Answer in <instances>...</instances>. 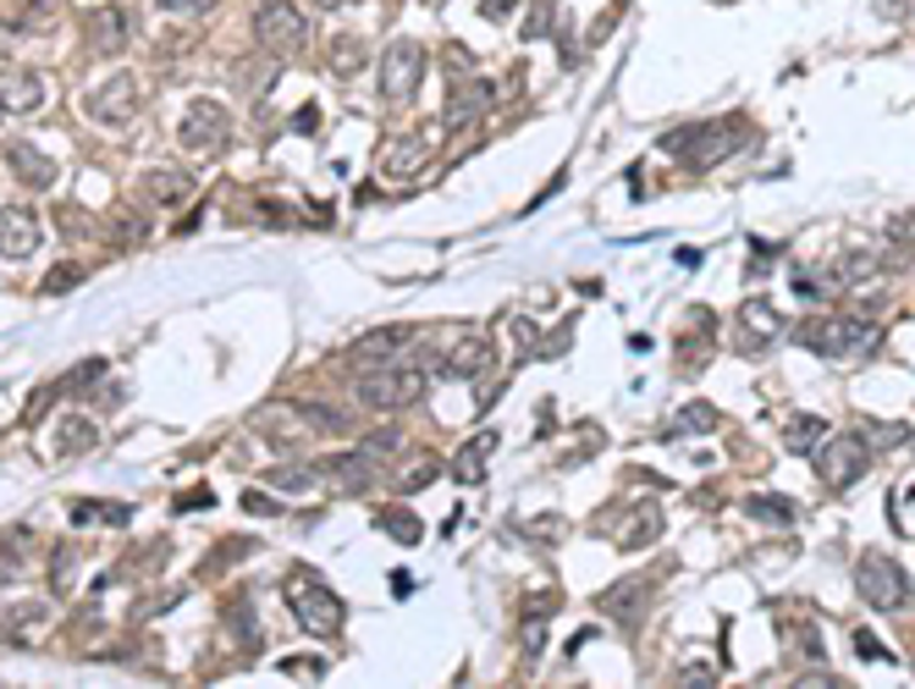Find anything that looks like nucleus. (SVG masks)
<instances>
[{"mask_svg": "<svg viewBox=\"0 0 915 689\" xmlns=\"http://www.w3.org/2000/svg\"><path fill=\"white\" fill-rule=\"evenodd\" d=\"M232 144V116L221 100H194L188 116H183V149L194 160H216L221 149Z\"/></svg>", "mask_w": 915, "mask_h": 689, "instance_id": "obj_7", "label": "nucleus"}, {"mask_svg": "<svg viewBox=\"0 0 915 689\" xmlns=\"http://www.w3.org/2000/svg\"><path fill=\"white\" fill-rule=\"evenodd\" d=\"M750 513H756V519H772V524H789V519H794V508H789V502H772V497H750Z\"/></svg>", "mask_w": 915, "mask_h": 689, "instance_id": "obj_32", "label": "nucleus"}, {"mask_svg": "<svg viewBox=\"0 0 915 689\" xmlns=\"http://www.w3.org/2000/svg\"><path fill=\"white\" fill-rule=\"evenodd\" d=\"M375 524H381V530H392V535H397L403 546H414V541H419V519H408V513H397V508L375 513Z\"/></svg>", "mask_w": 915, "mask_h": 689, "instance_id": "obj_27", "label": "nucleus"}, {"mask_svg": "<svg viewBox=\"0 0 915 689\" xmlns=\"http://www.w3.org/2000/svg\"><path fill=\"white\" fill-rule=\"evenodd\" d=\"M95 40L106 51H122V40H128V7H111L106 18H95Z\"/></svg>", "mask_w": 915, "mask_h": 689, "instance_id": "obj_24", "label": "nucleus"}, {"mask_svg": "<svg viewBox=\"0 0 915 689\" xmlns=\"http://www.w3.org/2000/svg\"><path fill=\"white\" fill-rule=\"evenodd\" d=\"M425 84V51L414 40H392L386 56H381V95L386 105H408Z\"/></svg>", "mask_w": 915, "mask_h": 689, "instance_id": "obj_8", "label": "nucleus"}, {"mask_svg": "<svg viewBox=\"0 0 915 689\" xmlns=\"http://www.w3.org/2000/svg\"><path fill=\"white\" fill-rule=\"evenodd\" d=\"M657 535H662V508H657V502H646V508H640V519H629V530H624V541H618V546H624V552H640V546H651Z\"/></svg>", "mask_w": 915, "mask_h": 689, "instance_id": "obj_21", "label": "nucleus"}, {"mask_svg": "<svg viewBox=\"0 0 915 689\" xmlns=\"http://www.w3.org/2000/svg\"><path fill=\"white\" fill-rule=\"evenodd\" d=\"M45 287H51V292H62V287H78V265H62V270H56Z\"/></svg>", "mask_w": 915, "mask_h": 689, "instance_id": "obj_36", "label": "nucleus"}, {"mask_svg": "<svg viewBox=\"0 0 915 689\" xmlns=\"http://www.w3.org/2000/svg\"><path fill=\"white\" fill-rule=\"evenodd\" d=\"M95 519H106V524H128V508H100V502L73 508V524H95Z\"/></svg>", "mask_w": 915, "mask_h": 689, "instance_id": "obj_29", "label": "nucleus"}, {"mask_svg": "<svg viewBox=\"0 0 915 689\" xmlns=\"http://www.w3.org/2000/svg\"><path fill=\"white\" fill-rule=\"evenodd\" d=\"M800 342L811 354H822V359H866L882 342V325L866 320V314H833V320L800 325Z\"/></svg>", "mask_w": 915, "mask_h": 689, "instance_id": "obj_1", "label": "nucleus"}, {"mask_svg": "<svg viewBox=\"0 0 915 689\" xmlns=\"http://www.w3.org/2000/svg\"><path fill=\"white\" fill-rule=\"evenodd\" d=\"M866 436L882 442V447H915V431H904V425H882V420H866Z\"/></svg>", "mask_w": 915, "mask_h": 689, "instance_id": "obj_28", "label": "nucleus"}, {"mask_svg": "<svg viewBox=\"0 0 915 689\" xmlns=\"http://www.w3.org/2000/svg\"><path fill=\"white\" fill-rule=\"evenodd\" d=\"M425 387H430L425 370H414V365H381V370H364V376H359V403L375 409V414H392V409H403V403H419Z\"/></svg>", "mask_w": 915, "mask_h": 689, "instance_id": "obj_3", "label": "nucleus"}, {"mask_svg": "<svg viewBox=\"0 0 915 689\" xmlns=\"http://www.w3.org/2000/svg\"><path fill=\"white\" fill-rule=\"evenodd\" d=\"M282 673L298 678V684H309V678H326V662H315V656H282Z\"/></svg>", "mask_w": 915, "mask_h": 689, "instance_id": "obj_30", "label": "nucleus"}, {"mask_svg": "<svg viewBox=\"0 0 915 689\" xmlns=\"http://www.w3.org/2000/svg\"><path fill=\"white\" fill-rule=\"evenodd\" d=\"M89 116L106 122V127H128V122L139 116V78H133V73L106 78V84L89 95Z\"/></svg>", "mask_w": 915, "mask_h": 689, "instance_id": "obj_10", "label": "nucleus"}, {"mask_svg": "<svg viewBox=\"0 0 915 689\" xmlns=\"http://www.w3.org/2000/svg\"><path fill=\"white\" fill-rule=\"evenodd\" d=\"M414 166H425V138H397L392 155H386V171H392V177H408Z\"/></svg>", "mask_w": 915, "mask_h": 689, "instance_id": "obj_23", "label": "nucleus"}, {"mask_svg": "<svg viewBox=\"0 0 915 689\" xmlns=\"http://www.w3.org/2000/svg\"><path fill=\"white\" fill-rule=\"evenodd\" d=\"M287 607H293L298 629L315 634V640H331V634L342 629V618H348L342 601H337V590H326L315 568H293V574H287Z\"/></svg>", "mask_w": 915, "mask_h": 689, "instance_id": "obj_2", "label": "nucleus"}, {"mask_svg": "<svg viewBox=\"0 0 915 689\" xmlns=\"http://www.w3.org/2000/svg\"><path fill=\"white\" fill-rule=\"evenodd\" d=\"M188 193H194V177H183V171H166V166L144 171V199H150V204H183Z\"/></svg>", "mask_w": 915, "mask_h": 689, "instance_id": "obj_19", "label": "nucleus"}, {"mask_svg": "<svg viewBox=\"0 0 915 689\" xmlns=\"http://www.w3.org/2000/svg\"><path fill=\"white\" fill-rule=\"evenodd\" d=\"M320 7H326V12H337V7H353V0H320Z\"/></svg>", "mask_w": 915, "mask_h": 689, "instance_id": "obj_40", "label": "nucleus"}, {"mask_svg": "<svg viewBox=\"0 0 915 689\" xmlns=\"http://www.w3.org/2000/svg\"><path fill=\"white\" fill-rule=\"evenodd\" d=\"M882 7H893V0H882ZM899 7H910V0H899Z\"/></svg>", "mask_w": 915, "mask_h": 689, "instance_id": "obj_41", "label": "nucleus"}, {"mask_svg": "<svg viewBox=\"0 0 915 689\" xmlns=\"http://www.w3.org/2000/svg\"><path fill=\"white\" fill-rule=\"evenodd\" d=\"M243 508H249V513H260V519H271V513H282V502H271V497H265V491H249V497H243Z\"/></svg>", "mask_w": 915, "mask_h": 689, "instance_id": "obj_34", "label": "nucleus"}, {"mask_svg": "<svg viewBox=\"0 0 915 689\" xmlns=\"http://www.w3.org/2000/svg\"><path fill=\"white\" fill-rule=\"evenodd\" d=\"M855 651H860V656H888V651H882L871 634H855Z\"/></svg>", "mask_w": 915, "mask_h": 689, "instance_id": "obj_39", "label": "nucleus"}, {"mask_svg": "<svg viewBox=\"0 0 915 689\" xmlns=\"http://www.w3.org/2000/svg\"><path fill=\"white\" fill-rule=\"evenodd\" d=\"M492 453H497V431H481L475 442H464L458 458H452V480L458 486H481L486 469H492Z\"/></svg>", "mask_w": 915, "mask_h": 689, "instance_id": "obj_15", "label": "nucleus"}, {"mask_svg": "<svg viewBox=\"0 0 915 689\" xmlns=\"http://www.w3.org/2000/svg\"><path fill=\"white\" fill-rule=\"evenodd\" d=\"M508 12H514V0H481V18H492V23L508 18Z\"/></svg>", "mask_w": 915, "mask_h": 689, "instance_id": "obj_37", "label": "nucleus"}, {"mask_svg": "<svg viewBox=\"0 0 915 689\" xmlns=\"http://www.w3.org/2000/svg\"><path fill=\"white\" fill-rule=\"evenodd\" d=\"M430 480H436V464H419V469L403 475V491H419V486H430Z\"/></svg>", "mask_w": 915, "mask_h": 689, "instance_id": "obj_35", "label": "nucleus"}, {"mask_svg": "<svg viewBox=\"0 0 915 689\" xmlns=\"http://www.w3.org/2000/svg\"><path fill=\"white\" fill-rule=\"evenodd\" d=\"M320 480V469H276V486L282 491H309Z\"/></svg>", "mask_w": 915, "mask_h": 689, "instance_id": "obj_33", "label": "nucleus"}, {"mask_svg": "<svg viewBox=\"0 0 915 689\" xmlns=\"http://www.w3.org/2000/svg\"><path fill=\"white\" fill-rule=\"evenodd\" d=\"M359 56H364V45L353 40V34H342V40H331V73H359Z\"/></svg>", "mask_w": 915, "mask_h": 689, "instance_id": "obj_26", "label": "nucleus"}, {"mask_svg": "<svg viewBox=\"0 0 915 689\" xmlns=\"http://www.w3.org/2000/svg\"><path fill=\"white\" fill-rule=\"evenodd\" d=\"M414 342V325H381V331H370V336H359L353 342V365L359 370H381V365H397V354Z\"/></svg>", "mask_w": 915, "mask_h": 689, "instance_id": "obj_11", "label": "nucleus"}, {"mask_svg": "<svg viewBox=\"0 0 915 689\" xmlns=\"http://www.w3.org/2000/svg\"><path fill=\"white\" fill-rule=\"evenodd\" d=\"M492 365V348H486V336H475V331H464V336H458L452 342V348H447V376H458V381H475L481 370Z\"/></svg>", "mask_w": 915, "mask_h": 689, "instance_id": "obj_16", "label": "nucleus"}, {"mask_svg": "<svg viewBox=\"0 0 915 689\" xmlns=\"http://www.w3.org/2000/svg\"><path fill=\"white\" fill-rule=\"evenodd\" d=\"M486 105H492V84H486V78H475V73H470L464 84L452 78V95H447V116H441V122H447V127H470Z\"/></svg>", "mask_w": 915, "mask_h": 689, "instance_id": "obj_14", "label": "nucleus"}, {"mask_svg": "<svg viewBox=\"0 0 915 689\" xmlns=\"http://www.w3.org/2000/svg\"><path fill=\"white\" fill-rule=\"evenodd\" d=\"M855 590H860L866 607H877V612H899V607L910 601V574H904L888 552H866V557L855 563Z\"/></svg>", "mask_w": 915, "mask_h": 689, "instance_id": "obj_4", "label": "nucleus"}, {"mask_svg": "<svg viewBox=\"0 0 915 689\" xmlns=\"http://www.w3.org/2000/svg\"><path fill=\"white\" fill-rule=\"evenodd\" d=\"M816 458V475L833 486V491H844V486H855L866 469H871V447L860 442V436H822V447L811 453Z\"/></svg>", "mask_w": 915, "mask_h": 689, "instance_id": "obj_9", "label": "nucleus"}, {"mask_svg": "<svg viewBox=\"0 0 915 689\" xmlns=\"http://www.w3.org/2000/svg\"><path fill=\"white\" fill-rule=\"evenodd\" d=\"M734 138H739V127H734V122H728V127H723V122H701V127H679V133H668V138H662V149H668V155H679L684 166L706 171V166H717V160H728V155L739 149Z\"/></svg>", "mask_w": 915, "mask_h": 689, "instance_id": "obj_5", "label": "nucleus"}, {"mask_svg": "<svg viewBox=\"0 0 915 689\" xmlns=\"http://www.w3.org/2000/svg\"><path fill=\"white\" fill-rule=\"evenodd\" d=\"M45 105V78L34 67H0V111L34 116Z\"/></svg>", "mask_w": 915, "mask_h": 689, "instance_id": "obj_12", "label": "nucleus"}, {"mask_svg": "<svg viewBox=\"0 0 915 689\" xmlns=\"http://www.w3.org/2000/svg\"><path fill=\"white\" fill-rule=\"evenodd\" d=\"M739 325H745V336H739V348H756V342H761V336L772 342V336L783 331L778 309H772V303H761V298H750V303L739 309Z\"/></svg>", "mask_w": 915, "mask_h": 689, "instance_id": "obj_18", "label": "nucleus"}, {"mask_svg": "<svg viewBox=\"0 0 915 689\" xmlns=\"http://www.w3.org/2000/svg\"><path fill=\"white\" fill-rule=\"evenodd\" d=\"M177 508H210V491L199 486V491H188V497H177Z\"/></svg>", "mask_w": 915, "mask_h": 689, "instance_id": "obj_38", "label": "nucleus"}, {"mask_svg": "<svg viewBox=\"0 0 915 689\" xmlns=\"http://www.w3.org/2000/svg\"><path fill=\"white\" fill-rule=\"evenodd\" d=\"M40 248V215L23 210V204H7L0 210V254L7 259H29Z\"/></svg>", "mask_w": 915, "mask_h": 689, "instance_id": "obj_13", "label": "nucleus"}, {"mask_svg": "<svg viewBox=\"0 0 915 689\" xmlns=\"http://www.w3.org/2000/svg\"><path fill=\"white\" fill-rule=\"evenodd\" d=\"M254 40L265 56H298L304 40H309V23L298 7H287V0H260V12H254Z\"/></svg>", "mask_w": 915, "mask_h": 689, "instance_id": "obj_6", "label": "nucleus"}, {"mask_svg": "<svg viewBox=\"0 0 915 689\" xmlns=\"http://www.w3.org/2000/svg\"><path fill=\"white\" fill-rule=\"evenodd\" d=\"M95 442H100V431H95L89 420H78V414H67V420L56 425V453H62V458H84Z\"/></svg>", "mask_w": 915, "mask_h": 689, "instance_id": "obj_20", "label": "nucleus"}, {"mask_svg": "<svg viewBox=\"0 0 915 689\" xmlns=\"http://www.w3.org/2000/svg\"><path fill=\"white\" fill-rule=\"evenodd\" d=\"M717 420H723V414H717L712 403H690V409L673 420V431H679V436H701V431H717Z\"/></svg>", "mask_w": 915, "mask_h": 689, "instance_id": "obj_25", "label": "nucleus"}, {"mask_svg": "<svg viewBox=\"0 0 915 689\" xmlns=\"http://www.w3.org/2000/svg\"><path fill=\"white\" fill-rule=\"evenodd\" d=\"M822 436H827V425H822V420H811V414H800V420L783 431V447H789V453H816V447H822Z\"/></svg>", "mask_w": 915, "mask_h": 689, "instance_id": "obj_22", "label": "nucleus"}, {"mask_svg": "<svg viewBox=\"0 0 915 689\" xmlns=\"http://www.w3.org/2000/svg\"><path fill=\"white\" fill-rule=\"evenodd\" d=\"M7 160H12V171H18L29 188H51V182H56V160H51V155H40L34 144H12V149H7Z\"/></svg>", "mask_w": 915, "mask_h": 689, "instance_id": "obj_17", "label": "nucleus"}, {"mask_svg": "<svg viewBox=\"0 0 915 689\" xmlns=\"http://www.w3.org/2000/svg\"><path fill=\"white\" fill-rule=\"evenodd\" d=\"M155 7L172 18H205V12H216V0H155Z\"/></svg>", "mask_w": 915, "mask_h": 689, "instance_id": "obj_31", "label": "nucleus"}]
</instances>
